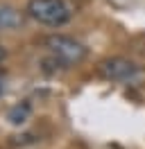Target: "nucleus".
Returning a JSON list of instances; mask_svg holds the SVG:
<instances>
[{
	"label": "nucleus",
	"instance_id": "4",
	"mask_svg": "<svg viewBox=\"0 0 145 149\" xmlns=\"http://www.w3.org/2000/svg\"><path fill=\"white\" fill-rule=\"evenodd\" d=\"M23 25V14L11 5H0V29H18Z\"/></svg>",
	"mask_w": 145,
	"mask_h": 149
},
{
	"label": "nucleus",
	"instance_id": "3",
	"mask_svg": "<svg viewBox=\"0 0 145 149\" xmlns=\"http://www.w3.org/2000/svg\"><path fill=\"white\" fill-rule=\"evenodd\" d=\"M98 72L109 79V81H134L136 77L141 74V68L136 61L127 59V56H107L98 63Z\"/></svg>",
	"mask_w": 145,
	"mask_h": 149
},
{
	"label": "nucleus",
	"instance_id": "5",
	"mask_svg": "<svg viewBox=\"0 0 145 149\" xmlns=\"http://www.w3.org/2000/svg\"><path fill=\"white\" fill-rule=\"evenodd\" d=\"M7 118H9L11 124H23V122L30 118V104H25V102H23V104H16V106L9 111Z\"/></svg>",
	"mask_w": 145,
	"mask_h": 149
},
{
	"label": "nucleus",
	"instance_id": "6",
	"mask_svg": "<svg viewBox=\"0 0 145 149\" xmlns=\"http://www.w3.org/2000/svg\"><path fill=\"white\" fill-rule=\"evenodd\" d=\"M2 91H5V84H2V70H0V95H2Z\"/></svg>",
	"mask_w": 145,
	"mask_h": 149
},
{
	"label": "nucleus",
	"instance_id": "7",
	"mask_svg": "<svg viewBox=\"0 0 145 149\" xmlns=\"http://www.w3.org/2000/svg\"><path fill=\"white\" fill-rule=\"evenodd\" d=\"M2 59H5V47L0 45V61H2Z\"/></svg>",
	"mask_w": 145,
	"mask_h": 149
},
{
	"label": "nucleus",
	"instance_id": "2",
	"mask_svg": "<svg viewBox=\"0 0 145 149\" xmlns=\"http://www.w3.org/2000/svg\"><path fill=\"white\" fill-rule=\"evenodd\" d=\"M45 50L50 52L54 61H59L63 68L68 65H80L86 56H89V50L84 43H80L77 38L68 36V34H50L45 36L43 41Z\"/></svg>",
	"mask_w": 145,
	"mask_h": 149
},
{
	"label": "nucleus",
	"instance_id": "1",
	"mask_svg": "<svg viewBox=\"0 0 145 149\" xmlns=\"http://www.w3.org/2000/svg\"><path fill=\"white\" fill-rule=\"evenodd\" d=\"M25 14L45 27H63L72 18V7L66 0H27Z\"/></svg>",
	"mask_w": 145,
	"mask_h": 149
}]
</instances>
